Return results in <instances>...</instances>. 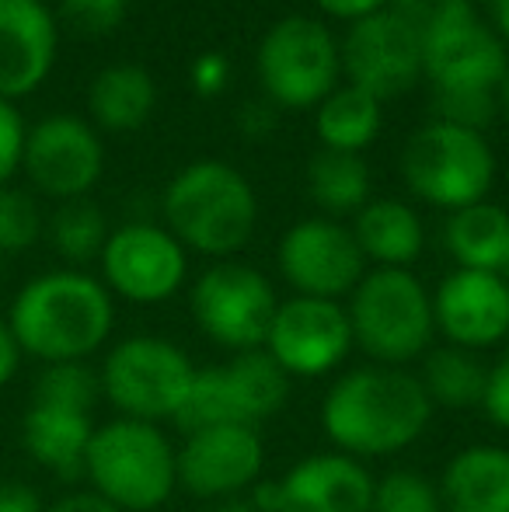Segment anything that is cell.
Returning <instances> with one entry per match:
<instances>
[{
    "label": "cell",
    "instance_id": "obj_1",
    "mask_svg": "<svg viewBox=\"0 0 509 512\" xmlns=\"http://www.w3.org/2000/svg\"><path fill=\"white\" fill-rule=\"evenodd\" d=\"M436 408L419 377L405 366L363 363L339 373L321 398V432L332 450L363 460H384L426 436Z\"/></svg>",
    "mask_w": 509,
    "mask_h": 512
},
{
    "label": "cell",
    "instance_id": "obj_2",
    "mask_svg": "<svg viewBox=\"0 0 509 512\" xmlns=\"http://www.w3.org/2000/svg\"><path fill=\"white\" fill-rule=\"evenodd\" d=\"M4 317L25 359L39 366L91 363L112 342L116 297L98 276L63 265L28 279Z\"/></svg>",
    "mask_w": 509,
    "mask_h": 512
},
{
    "label": "cell",
    "instance_id": "obj_3",
    "mask_svg": "<svg viewBox=\"0 0 509 512\" xmlns=\"http://www.w3.org/2000/svg\"><path fill=\"white\" fill-rule=\"evenodd\" d=\"M161 213L164 227L189 255L227 262L255 237L258 196L234 164L203 157L164 185Z\"/></svg>",
    "mask_w": 509,
    "mask_h": 512
},
{
    "label": "cell",
    "instance_id": "obj_4",
    "mask_svg": "<svg viewBox=\"0 0 509 512\" xmlns=\"http://www.w3.org/2000/svg\"><path fill=\"white\" fill-rule=\"evenodd\" d=\"M84 481L119 512H161L178 492V443L164 425L140 418L98 422L84 457Z\"/></svg>",
    "mask_w": 509,
    "mask_h": 512
},
{
    "label": "cell",
    "instance_id": "obj_5",
    "mask_svg": "<svg viewBox=\"0 0 509 512\" xmlns=\"http://www.w3.org/2000/svg\"><path fill=\"white\" fill-rule=\"evenodd\" d=\"M353 345L377 366H412L433 349V293L412 269H367L346 297Z\"/></svg>",
    "mask_w": 509,
    "mask_h": 512
},
{
    "label": "cell",
    "instance_id": "obj_6",
    "mask_svg": "<svg viewBox=\"0 0 509 512\" xmlns=\"http://www.w3.org/2000/svg\"><path fill=\"white\" fill-rule=\"evenodd\" d=\"M199 366L178 342L164 335H126L105 349L98 363L102 401L123 418L175 422L185 408Z\"/></svg>",
    "mask_w": 509,
    "mask_h": 512
},
{
    "label": "cell",
    "instance_id": "obj_7",
    "mask_svg": "<svg viewBox=\"0 0 509 512\" xmlns=\"http://www.w3.org/2000/svg\"><path fill=\"white\" fill-rule=\"evenodd\" d=\"M398 171L412 196L443 213H454L489 199L496 182V154L485 133L429 119L405 140Z\"/></svg>",
    "mask_w": 509,
    "mask_h": 512
},
{
    "label": "cell",
    "instance_id": "obj_8",
    "mask_svg": "<svg viewBox=\"0 0 509 512\" xmlns=\"http://www.w3.org/2000/svg\"><path fill=\"white\" fill-rule=\"evenodd\" d=\"M262 98L276 108L307 112L342 84V49L325 21L286 14L262 35L255 49Z\"/></svg>",
    "mask_w": 509,
    "mask_h": 512
},
{
    "label": "cell",
    "instance_id": "obj_9",
    "mask_svg": "<svg viewBox=\"0 0 509 512\" xmlns=\"http://www.w3.org/2000/svg\"><path fill=\"white\" fill-rule=\"evenodd\" d=\"M293 380L272 363L265 349L234 352L217 366H199L185 408L178 411V432L203 425H248L262 429L290 401Z\"/></svg>",
    "mask_w": 509,
    "mask_h": 512
},
{
    "label": "cell",
    "instance_id": "obj_10",
    "mask_svg": "<svg viewBox=\"0 0 509 512\" xmlns=\"http://www.w3.org/2000/svg\"><path fill=\"white\" fill-rule=\"evenodd\" d=\"M276 307L279 297L272 279L238 258L206 265L189 286V314L199 335L231 356L262 349Z\"/></svg>",
    "mask_w": 509,
    "mask_h": 512
},
{
    "label": "cell",
    "instance_id": "obj_11",
    "mask_svg": "<svg viewBox=\"0 0 509 512\" xmlns=\"http://www.w3.org/2000/svg\"><path fill=\"white\" fill-rule=\"evenodd\" d=\"M105 290L136 307L168 304L189 279V251L164 223L129 220L109 234L98 258Z\"/></svg>",
    "mask_w": 509,
    "mask_h": 512
},
{
    "label": "cell",
    "instance_id": "obj_12",
    "mask_svg": "<svg viewBox=\"0 0 509 512\" xmlns=\"http://www.w3.org/2000/svg\"><path fill=\"white\" fill-rule=\"evenodd\" d=\"M276 269L293 297L346 304L370 265L346 223L332 216H307L283 230L276 244Z\"/></svg>",
    "mask_w": 509,
    "mask_h": 512
},
{
    "label": "cell",
    "instance_id": "obj_13",
    "mask_svg": "<svg viewBox=\"0 0 509 512\" xmlns=\"http://www.w3.org/2000/svg\"><path fill=\"white\" fill-rule=\"evenodd\" d=\"M262 349L290 380L332 377L356 349L346 304L318 297L279 300Z\"/></svg>",
    "mask_w": 509,
    "mask_h": 512
},
{
    "label": "cell",
    "instance_id": "obj_14",
    "mask_svg": "<svg viewBox=\"0 0 509 512\" xmlns=\"http://www.w3.org/2000/svg\"><path fill=\"white\" fill-rule=\"evenodd\" d=\"M28 185L56 203L88 199V192L105 175L102 133L81 115H46L28 126L25 157H21Z\"/></svg>",
    "mask_w": 509,
    "mask_h": 512
},
{
    "label": "cell",
    "instance_id": "obj_15",
    "mask_svg": "<svg viewBox=\"0 0 509 512\" xmlns=\"http://www.w3.org/2000/svg\"><path fill=\"white\" fill-rule=\"evenodd\" d=\"M339 49L346 81L377 102L405 95L422 81V35L398 7L353 21Z\"/></svg>",
    "mask_w": 509,
    "mask_h": 512
},
{
    "label": "cell",
    "instance_id": "obj_16",
    "mask_svg": "<svg viewBox=\"0 0 509 512\" xmlns=\"http://www.w3.org/2000/svg\"><path fill=\"white\" fill-rule=\"evenodd\" d=\"M265 439L248 425H203L182 432L178 443V488L199 502L248 495L262 481Z\"/></svg>",
    "mask_w": 509,
    "mask_h": 512
},
{
    "label": "cell",
    "instance_id": "obj_17",
    "mask_svg": "<svg viewBox=\"0 0 509 512\" xmlns=\"http://www.w3.org/2000/svg\"><path fill=\"white\" fill-rule=\"evenodd\" d=\"M433 324L447 345L471 352L503 349L509 338V286L499 272L454 269L433 290Z\"/></svg>",
    "mask_w": 509,
    "mask_h": 512
},
{
    "label": "cell",
    "instance_id": "obj_18",
    "mask_svg": "<svg viewBox=\"0 0 509 512\" xmlns=\"http://www.w3.org/2000/svg\"><path fill=\"white\" fill-rule=\"evenodd\" d=\"M60 21L46 0H0V98L18 105L49 81Z\"/></svg>",
    "mask_w": 509,
    "mask_h": 512
},
{
    "label": "cell",
    "instance_id": "obj_19",
    "mask_svg": "<svg viewBox=\"0 0 509 512\" xmlns=\"http://www.w3.org/2000/svg\"><path fill=\"white\" fill-rule=\"evenodd\" d=\"M374 471L339 450H314L276 478L279 512H370Z\"/></svg>",
    "mask_w": 509,
    "mask_h": 512
},
{
    "label": "cell",
    "instance_id": "obj_20",
    "mask_svg": "<svg viewBox=\"0 0 509 512\" xmlns=\"http://www.w3.org/2000/svg\"><path fill=\"white\" fill-rule=\"evenodd\" d=\"M95 425V415H88V411L28 401L18 425V439L35 467L56 474L60 481H81Z\"/></svg>",
    "mask_w": 509,
    "mask_h": 512
},
{
    "label": "cell",
    "instance_id": "obj_21",
    "mask_svg": "<svg viewBox=\"0 0 509 512\" xmlns=\"http://www.w3.org/2000/svg\"><path fill=\"white\" fill-rule=\"evenodd\" d=\"M443 512H509V446L471 443L443 464Z\"/></svg>",
    "mask_w": 509,
    "mask_h": 512
},
{
    "label": "cell",
    "instance_id": "obj_22",
    "mask_svg": "<svg viewBox=\"0 0 509 512\" xmlns=\"http://www.w3.org/2000/svg\"><path fill=\"white\" fill-rule=\"evenodd\" d=\"M349 230L370 269H412L426 251V223L401 199H370Z\"/></svg>",
    "mask_w": 509,
    "mask_h": 512
},
{
    "label": "cell",
    "instance_id": "obj_23",
    "mask_svg": "<svg viewBox=\"0 0 509 512\" xmlns=\"http://www.w3.org/2000/svg\"><path fill=\"white\" fill-rule=\"evenodd\" d=\"M157 108V84L140 63H109L88 84L91 126L105 133H136Z\"/></svg>",
    "mask_w": 509,
    "mask_h": 512
},
{
    "label": "cell",
    "instance_id": "obj_24",
    "mask_svg": "<svg viewBox=\"0 0 509 512\" xmlns=\"http://www.w3.org/2000/svg\"><path fill=\"white\" fill-rule=\"evenodd\" d=\"M509 248V209L499 203H471L447 213L443 251L454 258V269L499 272Z\"/></svg>",
    "mask_w": 509,
    "mask_h": 512
},
{
    "label": "cell",
    "instance_id": "obj_25",
    "mask_svg": "<svg viewBox=\"0 0 509 512\" xmlns=\"http://www.w3.org/2000/svg\"><path fill=\"white\" fill-rule=\"evenodd\" d=\"M415 377H419L426 398L433 401V408L471 411L482 408L489 363H485L482 352L440 342L419 359V373Z\"/></svg>",
    "mask_w": 509,
    "mask_h": 512
},
{
    "label": "cell",
    "instance_id": "obj_26",
    "mask_svg": "<svg viewBox=\"0 0 509 512\" xmlns=\"http://www.w3.org/2000/svg\"><path fill=\"white\" fill-rule=\"evenodd\" d=\"M384 102H377L370 91L356 84H339L332 95H325L314 108V129H318L321 150L339 154H363L381 136Z\"/></svg>",
    "mask_w": 509,
    "mask_h": 512
},
{
    "label": "cell",
    "instance_id": "obj_27",
    "mask_svg": "<svg viewBox=\"0 0 509 512\" xmlns=\"http://www.w3.org/2000/svg\"><path fill=\"white\" fill-rule=\"evenodd\" d=\"M307 196L325 216H356L370 203V168L363 154L318 150L307 161Z\"/></svg>",
    "mask_w": 509,
    "mask_h": 512
},
{
    "label": "cell",
    "instance_id": "obj_28",
    "mask_svg": "<svg viewBox=\"0 0 509 512\" xmlns=\"http://www.w3.org/2000/svg\"><path fill=\"white\" fill-rule=\"evenodd\" d=\"M46 234L53 251L67 262V269H84V265L102 258V248L109 241L112 227L98 203L74 199V203H60L53 220H49Z\"/></svg>",
    "mask_w": 509,
    "mask_h": 512
},
{
    "label": "cell",
    "instance_id": "obj_29",
    "mask_svg": "<svg viewBox=\"0 0 509 512\" xmlns=\"http://www.w3.org/2000/svg\"><path fill=\"white\" fill-rule=\"evenodd\" d=\"M28 401H42V405H60V408H74V411H88V415H95L98 401H102L98 366H91V363L39 366Z\"/></svg>",
    "mask_w": 509,
    "mask_h": 512
},
{
    "label": "cell",
    "instance_id": "obj_30",
    "mask_svg": "<svg viewBox=\"0 0 509 512\" xmlns=\"http://www.w3.org/2000/svg\"><path fill=\"white\" fill-rule=\"evenodd\" d=\"M370 512H443L436 478L415 471V467H394L374 481Z\"/></svg>",
    "mask_w": 509,
    "mask_h": 512
},
{
    "label": "cell",
    "instance_id": "obj_31",
    "mask_svg": "<svg viewBox=\"0 0 509 512\" xmlns=\"http://www.w3.org/2000/svg\"><path fill=\"white\" fill-rule=\"evenodd\" d=\"M46 234L42 209L32 192L0 185V255H21Z\"/></svg>",
    "mask_w": 509,
    "mask_h": 512
},
{
    "label": "cell",
    "instance_id": "obj_32",
    "mask_svg": "<svg viewBox=\"0 0 509 512\" xmlns=\"http://www.w3.org/2000/svg\"><path fill=\"white\" fill-rule=\"evenodd\" d=\"M126 14H129V0H60L56 21L77 35L102 39V35H112L123 25Z\"/></svg>",
    "mask_w": 509,
    "mask_h": 512
},
{
    "label": "cell",
    "instance_id": "obj_33",
    "mask_svg": "<svg viewBox=\"0 0 509 512\" xmlns=\"http://www.w3.org/2000/svg\"><path fill=\"white\" fill-rule=\"evenodd\" d=\"M25 136H28V122L21 115V108L0 98V185H11V178L21 171Z\"/></svg>",
    "mask_w": 509,
    "mask_h": 512
},
{
    "label": "cell",
    "instance_id": "obj_34",
    "mask_svg": "<svg viewBox=\"0 0 509 512\" xmlns=\"http://www.w3.org/2000/svg\"><path fill=\"white\" fill-rule=\"evenodd\" d=\"M482 411L496 429L509 432V356L489 363V380H485V398H482Z\"/></svg>",
    "mask_w": 509,
    "mask_h": 512
},
{
    "label": "cell",
    "instance_id": "obj_35",
    "mask_svg": "<svg viewBox=\"0 0 509 512\" xmlns=\"http://www.w3.org/2000/svg\"><path fill=\"white\" fill-rule=\"evenodd\" d=\"M234 122H238L245 140H269L279 126V108L269 98H248V102H241Z\"/></svg>",
    "mask_w": 509,
    "mask_h": 512
},
{
    "label": "cell",
    "instance_id": "obj_36",
    "mask_svg": "<svg viewBox=\"0 0 509 512\" xmlns=\"http://www.w3.org/2000/svg\"><path fill=\"white\" fill-rule=\"evenodd\" d=\"M192 88H196L199 98H217L220 91L227 88V77H231V67H227V56L220 53H203L196 63H192Z\"/></svg>",
    "mask_w": 509,
    "mask_h": 512
},
{
    "label": "cell",
    "instance_id": "obj_37",
    "mask_svg": "<svg viewBox=\"0 0 509 512\" xmlns=\"http://www.w3.org/2000/svg\"><path fill=\"white\" fill-rule=\"evenodd\" d=\"M0 512H46V499L28 481L4 478L0 481Z\"/></svg>",
    "mask_w": 509,
    "mask_h": 512
},
{
    "label": "cell",
    "instance_id": "obj_38",
    "mask_svg": "<svg viewBox=\"0 0 509 512\" xmlns=\"http://www.w3.org/2000/svg\"><path fill=\"white\" fill-rule=\"evenodd\" d=\"M394 0H314V7H318L321 14H328V18H335V21H363V18H370V14H377V11H387Z\"/></svg>",
    "mask_w": 509,
    "mask_h": 512
},
{
    "label": "cell",
    "instance_id": "obj_39",
    "mask_svg": "<svg viewBox=\"0 0 509 512\" xmlns=\"http://www.w3.org/2000/svg\"><path fill=\"white\" fill-rule=\"evenodd\" d=\"M46 512H119L112 502H105L98 492L91 488H70L60 499L46 502Z\"/></svg>",
    "mask_w": 509,
    "mask_h": 512
},
{
    "label": "cell",
    "instance_id": "obj_40",
    "mask_svg": "<svg viewBox=\"0 0 509 512\" xmlns=\"http://www.w3.org/2000/svg\"><path fill=\"white\" fill-rule=\"evenodd\" d=\"M21 363H25V352H21V345H18V338H14L7 317H0V391L18 380Z\"/></svg>",
    "mask_w": 509,
    "mask_h": 512
},
{
    "label": "cell",
    "instance_id": "obj_41",
    "mask_svg": "<svg viewBox=\"0 0 509 512\" xmlns=\"http://www.w3.org/2000/svg\"><path fill=\"white\" fill-rule=\"evenodd\" d=\"M489 4V18H492V32L503 39V46L509 49V0H485Z\"/></svg>",
    "mask_w": 509,
    "mask_h": 512
},
{
    "label": "cell",
    "instance_id": "obj_42",
    "mask_svg": "<svg viewBox=\"0 0 509 512\" xmlns=\"http://www.w3.org/2000/svg\"><path fill=\"white\" fill-rule=\"evenodd\" d=\"M210 512H255V506H252V499H248V495H238V499L210 502Z\"/></svg>",
    "mask_w": 509,
    "mask_h": 512
},
{
    "label": "cell",
    "instance_id": "obj_43",
    "mask_svg": "<svg viewBox=\"0 0 509 512\" xmlns=\"http://www.w3.org/2000/svg\"><path fill=\"white\" fill-rule=\"evenodd\" d=\"M496 105H499V115L509 119V70H506V77L499 81V88H496Z\"/></svg>",
    "mask_w": 509,
    "mask_h": 512
},
{
    "label": "cell",
    "instance_id": "obj_44",
    "mask_svg": "<svg viewBox=\"0 0 509 512\" xmlns=\"http://www.w3.org/2000/svg\"><path fill=\"white\" fill-rule=\"evenodd\" d=\"M499 276L506 279V286H509V248H506V258H503V265H499Z\"/></svg>",
    "mask_w": 509,
    "mask_h": 512
},
{
    "label": "cell",
    "instance_id": "obj_45",
    "mask_svg": "<svg viewBox=\"0 0 509 512\" xmlns=\"http://www.w3.org/2000/svg\"><path fill=\"white\" fill-rule=\"evenodd\" d=\"M503 352H506V356H509V338H506V342H503Z\"/></svg>",
    "mask_w": 509,
    "mask_h": 512
},
{
    "label": "cell",
    "instance_id": "obj_46",
    "mask_svg": "<svg viewBox=\"0 0 509 512\" xmlns=\"http://www.w3.org/2000/svg\"><path fill=\"white\" fill-rule=\"evenodd\" d=\"M0 290H4V269H0Z\"/></svg>",
    "mask_w": 509,
    "mask_h": 512
},
{
    "label": "cell",
    "instance_id": "obj_47",
    "mask_svg": "<svg viewBox=\"0 0 509 512\" xmlns=\"http://www.w3.org/2000/svg\"><path fill=\"white\" fill-rule=\"evenodd\" d=\"M161 512H164V509H161Z\"/></svg>",
    "mask_w": 509,
    "mask_h": 512
}]
</instances>
